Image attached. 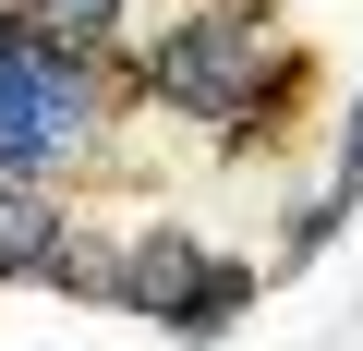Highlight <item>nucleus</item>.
<instances>
[{
    "label": "nucleus",
    "instance_id": "f257e3e1",
    "mask_svg": "<svg viewBox=\"0 0 363 351\" xmlns=\"http://www.w3.org/2000/svg\"><path fill=\"white\" fill-rule=\"evenodd\" d=\"M267 49H279V0H218V13H169V37L145 49V85L169 97V109H194V121H218L230 145H255V121H267ZM279 133V121H267Z\"/></svg>",
    "mask_w": 363,
    "mask_h": 351
},
{
    "label": "nucleus",
    "instance_id": "f03ea898",
    "mask_svg": "<svg viewBox=\"0 0 363 351\" xmlns=\"http://www.w3.org/2000/svg\"><path fill=\"white\" fill-rule=\"evenodd\" d=\"M97 133V85L73 49H49L25 13H0V182H37V169L85 157Z\"/></svg>",
    "mask_w": 363,
    "mask_h": 351
},
{
    "label": "nucleus",
    "instance_id": "7ed1b4c3",
    "mask_svg": "<svg viewBox=\"0 0 363 351\" xmlns=\"http://www.w3.org/2000/svg\"><path fill=\"white\" fill-rule=\"evenodd\" d=\"M109 303L121 315H157L169 339H230V315L255 303V267L242 255H206L194 230H133V255L109 267Z\"/></svg>",
    "mask_w": 363,
    "mask_h": 351
},
{
    "label": "nucleus",
    "instance_id": "20e7f679",
    "mask_svg": "<svg viewBox=\"0 0 363 351\" xmlns=\"http://www.w3.org/2000/svg\"><path fill=\"white\" fill-rule=\"evenodd\" d=\"M0 279H49V291H109V267L73 243V218L25 182H0Z\"/></svg>",
    "mask_w": 363,
    "mask_h": 351
},
{
    "label": "nucleus",
    "instance_id": "39448f33",
    "mask_svg": "<svg viewBox=\"0 0 363 351\" xmlns=\"http://www.w3.org/2000/svg\"><path fill=\"white\" fill-rule=\"evenodd\" d=\"M13 13H25L49 49H73V61H97V49L121 37V0H13Z\"/></svg>",
    "mask_w": 363,
    "mask_h": 351
},
{
    "label": "nucleus",
    "instance_id": "423d86ee",
    "mask_svg": "<svg viewBox=\"0 0 363 351\" xmlns=\"http://www.w3.org/2000/svg\"><path fill=\"white\" fill-rule=\"evenodd\" d=\"M339 218H351V194H339V182H327L315 206H291V243H279V279H291L303 255H327V230H339Z\"/></svg>",
    "mask_w": 363,
    "mask_h": 351
},
{
    "label": "nucleus",
    "instance_id": "0eeeda50",
    "mask_svg": "<svg viewBox=\"0 0 363 351\" xmlns=\"http://www.w3.org/2000/svg\"><path fill=\"white\" fill-rule=\"evenodd\" d=\"M339 194H363V109L339 121Z\"/></svg>",
    "mask_w": 363,
    "mask_h": 351
}]
</instances>
